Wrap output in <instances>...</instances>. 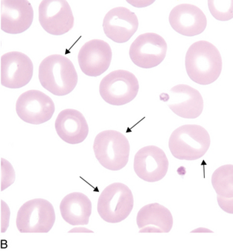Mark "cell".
<instances>
[{
    "instance_id": "1",
    "label": "cell",
    "mask_w": 233,
    "mask_h": 251,
    "mask_svg": "<svg viewBox=\"0 0 233 251\" xmlns=\"http://www.w3.org/2000/svg\"><path fill=\"white\" fill-rule=\"evenodd\" d=\"M189 77L199 85L214 83L220 75L223 60L218 49L208 41L200 40L190 47L186 55Z\"/></svg>"
},
{
    "instance_id": "2",
    "label": "cell",
    "mask_w": 233,
    "mask_h": 251,
    "mask_svg": "<svg viewBox=\"0 0 233 251\" xmlns=\"http://www.w3.org/2000/svg\"><path fill=\"white\" fill-rule=\"evenodd\" d=\"M43 88L58 97L68 95L76 87L79 76L72 62L63 55L53 54L43 59L39 68Z\"/></svg>"
},
{
    "instance_id": "3",
    "label": "cell",
    "mask_w": 233,
    "mask_h": 251,
    "mask_svg": "<svg viewBox=\"0 0 233 251\" xmlns=\"http://www.w3.org/2000/svg\"><path fill=\"white\" fill-rule=\"evenodd\" d=\"M210 146V134L199 125L181 126L173 131L169 140L171 153L182 160L200 159L207 153Z\"/></svg>"
},
{
    "instance_id": "4",
    "label": "cell",
    "mask_w": 233,
    "mask_h": 251,
    "mask_svg": "<svg viewBox=\"0 0 233 251\" xmlns=\"http://www.w3.org/2000/svg\"><path fill=\"white\" fill-rule=\"evenodd\" d=\"M93 148L97 160L109 171H120L128 163L130 144L126 136L118 131L105 130L98 133Z\"/></svg>"
},
{
    "instance_id": "5",
    "label": "cell",
    "mask_w": 233,
    "mask_h": 251,
    "mask_svg": "<svg viewBox=\"0 0 233 251\" xmlns=\"http://www.w3.org/2000/svg\"><path fill=\"white\" fill-rule=\"evenodd\" d=\"M133 208L134 196L130 189L124 183H111L98 198V214L102 220L110 224L125 221Z\"/></svg>"
},
{
    "instance_id": "6",
    "label": "cell",
    "mask_w": 233,
    "mask_h": 251,
    "mask_svg": "<svg viewBox=\"0 0 233 251\" xmlns=\"http://www.w3.org/2000/svg\"><path fill=\"white\" fill-rule=\"evenodd\" d=\"M139 91V82L135 75L127 70H118L107 74L100 83V95L113 106H123L135 99Z\"/></svg>"
},
{
    "instance_id": "7",
    "label": "cell",
    "mask_w": 233,
    "mask_h": 251,
    "mask_svg": "<svg viewBox=\"0 0 233 251\" xmlns=\"http://www.w3.org/2000/svg\"><path fill=\"white\" fill-rule=\"evenodd\" d=\"M55 212L49 201L34 199L20 207L16 226L20 233H48L55 225Z\"/></svg>"
},
{
    "instance_id": "8",
    "label": "cell",
    "mask_w": 233,
    "mask_h": 251,
    "mask_svg": "<svg viewBox=\"0 0 233 251\" xmlns=\"http://www.w3.org/2000/svg\"><path fill=\"white\" fill-rule=\"evenodd\" d=\"M168 44L162 36L148 32L137 36L129 51L131 61L143 69L157 67L165 59Z\"/></svg>"
},
{
    "instance_id": "9",
    "label": "cell",
    "mask_w": 233,
    "mask_h": 251,
    "mask_svg": "<svg viewBox=\"0 0 233 251\" xmlns=\"http://www.w3.org/2000/svg\"><path fill=\"white\" fill-rule=\"evenodd\" d=\"M16 109L21 121L33 125L48 122L55 110L52 98L36 90H28L20 95L16 101Z\"/></svg>"
},
{
    "instance_id": "10",
    "label": "cell",
    "mask_w": 233,
    "mask_h": 251,
    "mask_svg": "<svg viewBox=\"0 0 233 251\" xmlns=\"http://www.w3.org/2000/svg\"><path fill=\"white\" fill-rule=\"evenodd\" d=\"M39 20L44 30L62 36L74 27L75 18L65 0H43L39 7Z\"/></svg>"
},
{
    "instance_id": "11",
    "label": "cell",
    "mask_w": 233,
    "mask_h": 251,
    "mask_svg": "<svg viewBox=\"0 0 233 251\" xmlns=\"http://www.w3.org/2000/svg\"><path fill=\"white\" fill-rule=\"evenodd\" d=\"M160 100L182 118L196 119L203 113V97L197 90L188 85L173 86L168 94H161Z\"/></svg>"
},
{
    "instance_id": "12",
    "label": "cell",
    "mask_w": 233,
    "mask_h": 251,
    "mask_svg": "<svg viewBox=\"0 0 233 251\" xmlns=\"http://www.w3.org/2000/svg\"><path fill=\"white\" fill-rule=\"evenodd\" d=\"M33 76V63L22 52H7L1 57V84L9 89L26 86Z\"/></svg>"
},
{
    "instance_id": "13",
    "label": "cell",
    "mask_w": 233,
    "mask_h": 251,
    "mask_svg": "<svg viewBox=\"0 0 233 251\" xmlns=\"http://www.w3.org/2000/svg\"><path fill=\"white\" fill-rule=\"evenodd\" d=\"M168 156L162 149L156 146L143 147L134 156V171L144 181H160L168 174Z\"/></svg>"
},
{
    "instance_id": "14",
    "label": "cell",
    "mask_w": 233,
    "mask_h": 251,
    "mask_svg": "<svg viewBox=\"0 0 233 251\" xmlns=\"http://www.w3.org/2000/svg\"><path fill=\"white\" fill-rule=\"evenodd\" d=\"M112 59V50L108 43L92 40L82 46L78 55L79 67L87 76L97 77L106 72Z\"/></svg>"
},
{
    "instance_id": "15",
    "label": "cell",
    "mask_w": 233,
    "mask_h": 251,
    "mask_svg": "<svg viewBox=\"0 0 233 251\" xmlns=\"http://www.w3.org/2000/svg\"><path fill=\"white\" fill-rule=\"evenodd\" d=\"M34 19L32 5L26 0L1 1V29L9 34H20L29 29Z\"/></svg>"
},
{
    "instance_id": "16",
    "label": "cell",
    "mask_w": 233,
    "mask_h": 251,
    "mask_svg": "<svg viewBox=\"0 0 233 251\" xmlns=\"http://www.w3.org/2000/svg\"><path fill=\"white\" fill-rule=\"evenodd\" d=\"M139 26L137 15L125 7L110 9L103 20V29L109 39L118 43L129 41Z\"/></svg>"
},
{
    "instance_id": "17",
    "label": "cell",
    "mask_w": 233,
    "mask_h": 251,
    "mask_svg": "<svg viewBox=\"0 0 233 251\" xmlns=\"http://www.w3.org/2000/svg\"><path fill=\"white\" fill-rule=\"evenodd\" d=\"M171 27L180 34L195 36L203 33L207 25V19L196 5L184 3L176 5L169 13Z\"/></svg>"
},
{
    "instance_id": "18",
    "label": "cell",
    "mask_w": 233,
    "mask_h": 251,
    "mask_svg": "<svg viewBox=\"0 0 233 251\" xmlns=\"http://www.w3.org/2000/svg\"><path fill=\"white\" fill-rule=\"evenodd\" d=\"M55 127L59 137L72 145L85 141L89 132L85 117L80 111L74 109L61 111L55 120Z\"/></svg>"
},
{
    "instance_id": "19",
    "label": "cell",
    "mask_w": 233,
    "mask_h": 251,
    "mask_svg": "<svg viewBox=\"0 0 233 251\" xmlns=\"http://www.w3.org/2000/svg\"><path fill=\"white\" fill-rule=\"evenodd\" d=\"M137 225L140 233H169L173 227V216L160 203H150L138 212Z\"/></svg>"
},
{
    "instance_id": "20",
    "label": "cell",
    "mask_w": 233,
    "mask_h": 251,
    "mask_svg": "<svg viewBox=\"0 0 233 251\" xmlns=\"http://www.w3.org/2000/svg\"><path fill=\"white\" fill-rule=\"evenodd\" d=\"M63 219L72 226L87 225L92 212V204L85 194L75 192L68 194L60 203Z\"/></svg>"
},
{
    "instance_id": "21",
    "label": "cell",
    "mask_w": 233,
    "mask_h": 251,
    "mask_svg": "<svg viewBox=\"0 0 233 251\" xmlns=\"http://www.w3.org/2000/svg\"><path fill=\"white\" fill-rule=\"evenodd\" d=\"M233 166H222L213 173L212 184L217 194L219 206L226 213L233 214Z\"/></svg>"
},
{
    "instance_id": "22",
    "label": "cell",
    "mask_w": 233,
    "mask_h": 251,
    "mask_svg": "<svg viewBox=\"0 0 233 251\" xmlns=\"http://www.w3.org/2000/svg\"><path fill=\"white\" fill-rule=\"evenodd\" d=\"M233 0L230 1H208L209 9L214 18L219 21H228L233 17Z\"/></svg>"
}]
</instances>
